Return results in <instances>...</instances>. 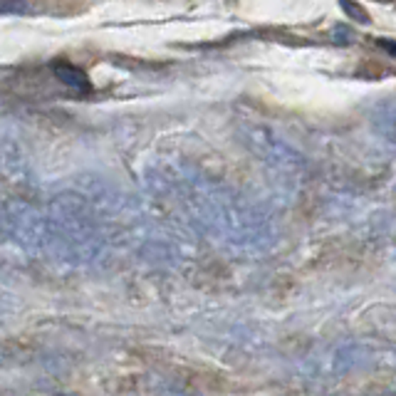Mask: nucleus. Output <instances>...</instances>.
Segmentation results:
<instances>
[{"label":"nucleus","instance_id":"f257e3e1","mask_svg":"<svg viewBox=\"0 0 396 396\" xmlns=\"http://www.w3.org/2000/svg\"><path fill=\"white\" fill-rule=\"evenodd\" d=\"M52 74L64 84V87L74 89V92H89V89H92V82H89L87 72L79 69L77 64H72V62H54Z\"/></svg>","mask_w":396,"mask_h":396},{"label":"nucleus","instance_id":"f03ea898","mask_svg":"<svg viewBox=\"0 0 396 396\" xmlns=\"http://www.w3.org/2000/svg\"><path fill=\"white\" fill-rule=\"evenodd\" d=\"M339 8L344 10V15L349 20H356L359 25H369L371 20H369V13H366L364 8H361L356 0H339Z\"/></svg>","mask_w":396,"mask_h":396},{"label":"nucleus","instance_id":"7ed1b4c3","mask_svg":"<svg viewBox=\"0 0 396 396\" xmlns=\"http://www.w3.org/2000/svg\"><path fill=\"white\" fill-rule=\"evenodd\" d=\"M3 13L13 15V13H30L28 3L25 0H3Z\"/></svg>","mask_w":396,"mask_h":396},{"label":"nucleus","instance_id":"20e7f679","mask_svg":"<svg viewBox=\"0 0 396 396\" xmlns=\"http://www.w3.org/2000/svg\"><path fill=\"white\" fill-rule=\"evenodd\" d=\"M379 47L384 50L386 54H391V57H396V40H379Z\"/></svg>","mask_w":396,"mask_h":396}]
</instances>
